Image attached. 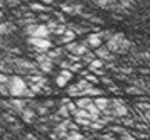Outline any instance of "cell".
Masks as SVG:
<instances>
[{
    "instance_id": "4",
    "label": "cell",
    "mask_w": 150,
    "mask_h": 140,
    "mask_svg": "<svg viewBox=\"0 0 150 140\" xmlns=\"http://www.w3.org/2000/svg\"><path fill=\"white\" fill-rule=\"evenodd\" d=\"M25 34L29 37H51V31L47 29L46 24H29L25 26Z\"/></svg>"
},
{
    "instance_id": "20",
    "label": "cell",
    "mask_w": 150,
    "mask_h": 140,
    "mask_svg": "<svg viewBox=\"0 0 150 140\" xmlns=\"http://www.w3.org/2000/svg\"><path fill=\"white\" fill-rule=\"evenodd\" d=\"M86 110H88L89 118H91V120H98V118H100V115H101V112H100V110H98V108L93 105V101H91L88 107H86Z\"/></svg>"
},
{
    "instance_id": "22",
    "label": "cell",
    "mask_w": 150,
    "mask_h": 140,
    "mask_svg": "<svg viewBox=\"0 0 150 140\" xmlns=\"http://www.w3.org/2000/svg\"><path fill=\"white\" fill-rule=\"evenodd\" d=\"M88 68H89V71H95V69H100V68H105V61L103 59H100V58H93V61L88 64Z\"/></svg>"
},
{
    "instance_id": "36",
    "label": "cell",
    "mask_w": 150,
    "mask_h": 140,
    "mask_svg": "<svg viewBox=\"0 0 150 140\" xmlns=\"http://www.w3.org/2000/svg\"><path fill=\"white\" fill-rule=\"evenodd\" d=\"M64 31H66V24H61V22H59V24L56 26V29L52 31V34H56V36H61Z\"/></svg>"
},
{
    "instance_id": "24",
    "label": "cell",
    "mask_w": 150,
    "mask_h": 140,
    "mask_svg": "<svg viewBox=\"0 0 150 140\" xmlns=\"http://www.w3.org/2000/svg\"><path fill=\"white\" fill-rule=\"evenodd\" d=\"M125 91H127L128 95H137V96H142V95H145V91H143L142 88L135 86V85H130V86H127V88H125Z\"/></svg>"
},
{
    "instance_id": "60",
    "label": "cell",
    "mask_w": 150,
    "mask_h": 140,
    "mask_svg": "<svg viewBox=\"0 0 150 140\" xmlns=\"http://www.w3.org/2000/svg\"><path fill=\"white\" fill-rule=\"evenodd\" d=\"M0 58H2V56H0Z\"/></svg>"
},
{
    "instance_id": "48",
    "label": "cell",
    "mask_w": 150,
    "mask_h": 140,
    "mask_svg": "<svg viewBox=\"0 0 150 140\" xmlns=\"http://www.w3.org/2000/svg\"><path fill=\"white\" fill-rule=\"evenodd\" d=\"M54 103H56V101H52V100L42 101V105H44V107H47V108H52V107H54Z\"/></svg>"
},
{
    "instance_id": "14",
    "label": "cell",
    "mask_w": 150,
    "mask_h": 140,
    "mask_svg": "<svg viewBox=\"0 0 150 140\" xmlns=\"http://www.w3.org/2000/svg\"><path fill=\"white\" fill-rule=\"evenodd\" d=\"M93 105H95L100 112H103V110H106V108H110V98H106L105 95H100V96H95L93 98Z\"/></svg>"
},
{
    "instance_id": "10",
    "label": "cell",
    "mask_w": 150,
    "mask_h": 140,
    "mask_svg": "<svg viewBox=\"0 0 150 140\" xmlns=\"http://www.w3.org/2000/svg\"><path fill=\"white\" fill-rule=\"evenodd\" d=\"M83 42H84L88 47H91V49H96L98 46H101L103 44V39L100 37V34L98 32H88L86 39L83 41Z\"/></svg>"
},
{
    "instance_id": "35",
    "label": "cell",
    "mask_w": 150,
    "mask_h": 140,
    "mask_svg": "<svg viewBox=\"0 0 150 140\" xmlns=\"http://www.w3.org/2000/svg\"><path fill=\"white\" fill-rule=\"evenodd\" d=\"M2 117H4V120L7 122V123H14L15 122V113H12V112H7V113H4Z\"/></svg>"
},
{
    "instance_id": "23",
    "label": "cell",
    "mask_w": 150,
    "mask_h": 140,
    "mask_svg": "<svg viewBox=\"0 0 150 140\" xmlns=\"http://www.w3.org/2000/svg\"><path fill=\"white\" fill-rule=\"evenodd\" d=\"M35 64H37V69H39L41 73H44V74L51 73V71H52V68H54L52 63H35Z\"/></svg>"
},
{
    "instance_id": "43",
    "label": "cell",
    "mask_w": 150,
    "mask_h": 140,
    "mask_svg": "<svg viewBox=\"0 0 150 140\" xmlns=\"http://www.w3.org/2000/svg\"><path fill=\"white\" fill-rule=\"evenodd\" d=\"M37 130H39V132H42V134H47L49 130H51V127H49V125H39V127H37Z\"/></svg>"
},
{
    "instance_id": "17",
    "label": "cell",
    "mask_w": 150,
    "mask_h": 140,
    "mask_svg": "<svg viewBox=\"0 0 150 140\" xmlns=\"http://www.w3.org/2000/svg\"><path fill=\"white\" fill-rule=\"evenodd\" d=\"M47 56L51 58V59L54 61V63H57V61L61 59L62 56H64V49H59V47H56V49H47Z\"/></svg>"
},
{
    "instance_id": "30",
    "label": "cell",
    "mask_w": 150,
    "mask_h": 140,
    "mask_svg": "<svg viewBox=\"0 0 150 140\" xmlns=\"http://www.w3.org/2000/svg\"><path fill=\"white\" fill-rule=\"evenodd\" d=\"M68 83H69V80H68V78H64V76H62L61 73L56 76V85H57L59 88H64L66 85H68Z\"/></svg>"
},
{
    "instance_id": "25",
    "label": "cell",
    "mask_w": 150,
    "mask_h": 140,
    "mask_svg": "<svg viewBox=\"0 0 150 140\" xmlns=\"http://www.w3.org/2000/svg\"><path fill=\"white\" fill-rule=\"evenodd\" d=\"M66 27H69V29L76 34V36H81V34H88L89 32L88 27H83V26H69V24H68Z\"/></svg>"
},
{
    "instance_id": "34",
    "label": "cell",
    "mask_w": 150,
    "mask_h": 140,
    "mask_svg": "<svg viewBox=\"0 0 150 140\" xmlns=\"http://www.w3.org/2000/svg\"><path fill=\"white\" fill-rule=\"evenodd\" d=\"M137 110H140V112H145V110H150V103L147 100L140 101V103H137Z\"/></svg>"
},
{
    "instance_id": "29",
    "label": "cell",
    "mask_w": 150,
    "mask_h": 140,
    "mask_svg": "<svg viewBox=\"0 0 150 140\" xmlns=\"http://www.w3.org/2000/svg\"><path fill=\"white\" fill-rule=\"evenodd\" d=\"M57 115H59L61 118H69V117H71L69 110L64 107V105H61V103H59V108H57Z\"/></svg>"
},
{
    "instance_id": "8",
    "label": "cell",
    "mask_w": 150,
    "mask_h": 140,
    "mask_svg": "<svg viewBox=\"0 0 150 140\" xmlns=\"http://www.w3.org/2000/svg\"><path fill=\"white\" fill-rule=\"evenodd\" d=\"M27 100L29 98H15L12 96V100H7L8 103V112H12V113H21L24 108L27 107Z\"/></svg>"
},
{
    "instance_id": "5",
    "label": "cell",
    "mask_w": 150,
    "mask_h": 140,
    "mask_svg": "<svg viewBox=\"0 0 150 140\" xmlns=\"http://www.w3.org/2000/svg\"><path fill=\"white\" fill-rule=\"evenodd\" d=\"M59 9L62 10V14H68V15H79L83 12V4H78V0L76 2H62Z\"/></svg>"
},
{
    "instance_id": "58",
    "label": "cell",
    "mask_w": 150,
    "mask_h": 140,
    "mask_svg": "<svg viewBox=\"0 0 150 140\" xmlns=\"http://www.w3.org/2000/svg\"><path fill=\"white\" fill-rule=\"evenodd\" d=\"M89 2H95V0H89Z\"/></svg>"
},
{
    "instance_id": "31",
    "label": "cell",
    "mask_w": 150,
    "mask_h": 140,
    "mask_svg": "<svg viewBox=\"0 0 150 140\" xmlns=\"http://www.w3.org/2000/svg\"><path fill=\"white\" fill-rule=\"evenodd\" d=\"M108 130L111 132V134H116V135H120V134H123L125 130H128V128H127V127H123V125H111V127H110Z\"/></svg>"
},
{
    "instance_id": "59",
    "label": "cell",
    "mask_w": 150,
    "mask_h": 140,
    "mask_svg": "<svg viewBox=\"0 0 150 140\" xmlns=\"http://www.w3.org/2000/svg\"><path fill=\"white\" fill-rule=\"evenodd\" d=\"M0 134H2V128H0Z\"/></svg>"
},
{
    "instance_id": "7",
    "label": "cell",
    "mask_w": 150,
    "mask_h": 140,
    "mask_svg": "<svg viewBox=\"0 0 150 140\" xmlns=\"http://www.w3.org/2000/svg\"><path fill=\"white\" fill-rule=\"evenodd\" d=\"M52 132L49 134V137L52 140H61L66 137V134H68V127H66V122H64V118H62L61 122H57L56 125H52V128H51Z\"/></svg>"
},
{
    "instance_id": "15",
    "label": "cell",
    "mask_w": 150,
    "mask_h": 140,
    "mask_svg": "<svg viewBox=\"0 0 150 140\" xmlns=\"http://www.w3.org/2000/svg\"><path fill=\"white\" fill-rule=\"evenodd\" d=\"M14 31H15V24H12V22H0V36L2 37L12 34Z\"/></svg>"
},
{
    "instance_id": "19",
    "label": "cell",
    "mask_w": 150,
    "mask_h": 140,
    "mask_svg": "<svg viewBox=\"0 0 150 140\" xmlns=\"http://www.w3.org/2000/svg\"><path fill=\"white\" fill-rule=\"evenodd\" d=\"M91 101H93V98H89V96H84V95H83V96H78V100L74 101V105H76V108H86Z\"/></svg>"
},
{
    "instance_id": "53",
    "label": "cell",
    "mask_w": 150,
    "mask_h": 140,
    "mask_svg": "<svg viewBox=\"0 0 150 140\" xmlns=\"http://www.w3.org/2000/svg\"><path fill=\"white\" fill-rule=\"evenodd\" d=\"M125 2H128V4H132V5H133V4H137V2H138V0H125Z\"/></svg>"
},
{
    "instance_id": "44",
    "label": "cell",
    "mask_w": 150,
    "mask_h": 140,
    "mask_svg": "<svg viewBox=\"0 0 150 140\" xmlns=\"http://www.w3.org/2000/svg\"><path fill=\"white\" fill-rule=\"evenodd\" d=\"M54 19H57L61 24H64V22H66V20H64V14H61V12H56L54 14Z\"/></svg>"
},
{
    "instance_id": "57",
    "label": "cell",
    "mask_w": 150,
    "mask_h": 140,
    "mask_svg": "<svg viewBox=\"0 0 150 140\" xmlns=\"http://www.w3.org/2000/svg\"><path fill=\"white\" fill-rule=\"evenodd\" d=\"M0 20H2V12H0Z\"/></svg>"
},
{
    "instance_id": "26",
    "label": "cell",
    "mask_w": 150,
    "mask_h": 140,
    "mask_svg": "<svg viewBox=\"0 0 150 140\" xmlns=\"http://www.w3.org/2000/svg\"><path fill=\"white\" fill-rule=\"evenodd\" d=\"M64 140H84V135L78 130V132H68Z\"/></svg>"
},
{
    "instance_id": "41",
    "label": "cell",
    "mask_w": 150,
    "mask_h": 140,
    "mask_svg": "<svg viewBox=\"0 0 150 140\" xmlns=\"http://www.w3.org/2000/svg\"><path fill=\"white\" fill-rule=\"evenodd\" d=\"M0 96H8V86L7 85H0Z\"/></svg>"
},
{
    "instance_id": "3",
    "label": "cell",
    "mask_w": 150,
    "mask_h": 140,
    "mask_svg": "<svg viewBox=\"0 0 150 140\" xmlns=\"http://www.w3.org/2000/svg\"><path fill=\"white\" fill-rule=\"evenodd\" d=\"M27 42L34 53H47V49L52 47V41L49 37H29Z\"/></svg>"
},
{
    "instance_id": "16",
    "label": "cell",
    "mask_w": 150,
    "mask_h": 140,
    "mask_svg": "<svg viewBox=\"0 0 150 140\" xmlns=\"http://www.w3.org/2000/svg\"><path fill=\"white\" fill-rule=\"evenodd\" d=\"M74 39H76V34L73 32L69 27H66V31L59 36V39H57V41H59L61 44H66V42H71V41H74Z\"/></svg>"
},
{
    "instance_id": "33",
    "label": "cell",
    "mask_w": 150,
    "mask_h": 140,
    "mask_svg": "<svg viewBox=\"0 0 150 140\" xmlns=\"http://www.w3.org/2000/svg\"><path fill=\"white\" fill-rule=\"evenodd\" d=\"M83 76H84V80H86V81H89L91 85H96V83L100 81V80H98V78H96V76H95L93 73H84Z\"/></svg>"
},
{
    "instance_id": "21",
    "label": "cell",
    "mask_w": 150,
    "mask_h": 140,
    "mask_svg": "<svg viewBox=\"0 0 150 140\" xmlns=\"http://www.w3.org/2000/svg\"><path fill=\"white\" fill-rule=\"evenodd\" d=\"M130 49H132V42H130L127 37L118 44V54H125V53H128Z\"/></svg>"
},
{
    "instance_id": "54",
    "label": "cell",
    "mask_w": 150,
    "mask_h": 140,
    "mask_svg": "<svg viewBox=\"0 0 150 140\" xmlns=\"http://www.w3.org/2000/svg\"><path fill=\"white\" fill-rule=\"evenodd\" d=\"M5 5V2H4V0H0V7H4Z\"/></svg>"
},
{
    "instance_id": "9",
    "label": "cell",
    "mask_w": 150,
    "mask_h": 140,
    "mask_svg": "<svg viewBox=\"0 0 150 140\" xmlns=\"http://www.w3.org/2000/svg\"><path fill=\"white\" fill-rule=\"evenodd\" d=\"M95 56L96 58H100V59H103L105 63H110V61H115V54L110 53L108 49H106V46H98L95 49Z\"/></svg>"
},
{
    "instance_id": "55",
    "label": "cell",
    "mask_w": 150,
    "mask_h": 140,
    "mask_svg": "<svg viewBox=\"0 0 150 140\" xmlns=\"http://www.w3.org/2000/svg\"><path fill=\"white\" fill-rule=\"evenodd\" d=\"M64 2H76V0H64Z\"/></svg>"
},
{
    "instance_id": "50",
    "label": "cell",
    "mask_w": 150,
    "mask_h": 140,
    "mask_svg": "<svg viewBox=\"0 0 150 140\" xmlns=\"http://www.w3.org/2000/svg\"><path fill=\"white\" fill-rule=\"evenodd\" d=\"M39 19H41V20H44V22H47V20H49V19H51V17H49V15H46V14L42 12V14H41V15H39Z\"/></svg>"
},
{
    "instance_id": "13",
    "label": "cell",
    "mask_w": 150,
    "mask_h": 140,
    "mask_svg": "<svg viewBox=\"0 0 150 140\" xmlns=\"http://www.w3.org/2000/svg\"><path fill=\"white\" fill-rule=\"evenodd\" d=\"M19 115H21V118H22V122H24V123H34L35 117H37V113H35L32 108H29V107H25Z\"/></svg>"
},
{
    "instance_id": "51",
    "label": "cell",
    "mask_w": 150,
    "mask_h": 140,
    "mask_svg": "<svg viewBox=\"0 0 150 140\" xmlns=\"http://www.w3.org/2000/svg\"><path fill=\"white\" fill-rule=\"evenodd\" d=\"M142 58H143V59H149V58H150V54L147 53V51H145V53H142Z\"/></svg>"
},
{
    "instance_id": "1",
    "label": "cell",
    "mask_w": 150,
    "mask_h": 140,
    "mask_svg": "<svg viewBox=\"0 0 150 140\" xmlns=\"http://www.w3.org/2000/svg\"><path fill=\"white\" fill-rule=\"evenodd\" d=\"M8 86V96H15V98H34L35 95L30 91L27 81L21 78V76H10L7 81Z\"/></svg>"
},
{
    "instance_id": "6",
    "label": "cell",
    "mask_w": 150,
    "mask_h": 140,
    "mask_svg": "<svg viewBox=\"0 0 150 140\" xmlns=\"http://www.w3.org/2000/svg\"><path fill=\"white\" fill-rule=\"evenodd\" d=\"M125 39V34L123 32H115L111 34L108 39H106V49H108L110 53L113 54H118V44Z\"/></svg>"
},
{
    "instance_id": "47",
    "label": "cell",
    "mask_w": 150,
    "mask_h": 140,
    "mask_svg": "<svg viewBox=\"0 0 150 140\" xmlns=\"http://www.w3.org/2000/svg\"><path fill=\"white\" fill-rule=\"evenodd\" d=\"M21 140H39V139H37V137H35L34 134H27L25 137H22Z\"/></svg>"
},
{
    "instance_id": "38",
    "label": "cell",
    "mask_w": 150,
    "mask_h": 140,
    "mask_svg": "<svg viewBox=\"0 0 150 140\" xmlns=\"http://www.w3.org/2000/svg\"><path fill=\"white\" fill-rule=\"evenodd\" d=\"M120 139H122V140H137L135 137L132 135V132H130V130H125L123 134H120Z\"/></svg>"
},
{
    "instance_id": "52",
    "label": "cell",
    "mask_w": 150,
    "mask_h": 140,
    "mask_svg": "<svg viewBox=\"0 0 150 140\" xmlns=\"http://www.w3.org/2000/svg\"><path fill=\"white\" fill-rule=\"evenodd\" d=\"M41 2H42V4H46V5H51L54 0H41Z\"/></svg>"
},
{
    "instance_id": "28",
    "label": "cell",
    "mask_w": 150,
    "mask_h": 140,
    "mask_svg": "<svg viewBox=\"0 0 150 140\" xmlns=\"http://www.w3.org/2000/svg\"><path fill=\"white\" fill-rule=\"evenodd\" d=\"M66 91H68L69 96H76V98H78V96H81V90H79V86H78V85H71Z\"/></svg>"
},
{
    "instance_id": "39",
    "label": "cell",
    "mask_w": 150,
    "mask_h": 140,
    "mask_svg": "<svg viewBox=\"0 0 150 140\" xmlns=\"http://www.w3.org/2000/svg\"><path fill=\"white\" fill-rule=\"evenodd\" d=\"M76 85L79 86V90H86V88H89V86H91V83H89V81H86L84 78H81V80L78 81Z\"/></svg>"
},
{
    "instance_id": "37",
    "label": "cell",
    "mask_w": 150,
    "mask_h": 140,
    "mask_svg": "<svg viewBox=\"0 0 150 140\" xmlns=\"http://www.w3.org/2000/svg\"><path fill=\"white\" fill-rule=\"evenodd\" d=\"M29 88H30V91H32L34 95L42 93V86H41V85H35V83H29Z\"/></svg>"
},
{
    "instance_id": "27",
    "label": "cell",
    "mask_w": 150,
    "mask_h": 140,
    "mask_svg": "<svg viewBox=\"0 0 150 140\" xmlns=\"http://www.w3.org/2000/svg\"><path fill=\"white\" fill-rule=\"evenodd\" d=\"M113 2H115V0H95L93 4H95V5H98L100 9H106V10H108L110 7L113 5Z\"/></svg>"
},
{
    "instance_id": "2",
    "label": "cell",
    "mask_w": 150,
    "mask_h": 140,
    "mask_svg": "<svg viewBox=\"0 0 150 140\" xmlns=\"http://www.w3.org/2000/svg\"><path fill=\"white\" fill-rule=\"evenodd\" d=\"M8 59L12 63V69H14V74H30L39 71L37 69V64L32 63V61L25 59V58H21V56H8Z\"/></svg>"
},
{
    "instance_id": "56",
    "label": "cell",
    "mask_w": 150,
    "mask_h": 140,
    "mask_svg": "<svg viewBox=\"0 0 150 140\" xmlns=\"http://www.w3.org/2000/svg\"><path fill=\"white\" fill-rule=\"evenodd\" d=\"M21 2H32V0H21Z\"/></svg>"
},
{
    "instance_id": "45",
    "label": "cell",
    "mask_w": 150,
    "mask_h": 140,
    "mask_svg": "<svg viewBox=\"0 0 150 140\" xmlns=\"http://www.w3.org/2000/svg\"><path fill=\"white\" fill-rule=\"evenodd\" d=\"M88 20H91L93 24H103V19H101V17H95V15H91Z\"/></svg>"
},
{
    "instance_id": "32",
    "label": "cell",
    "mask_w": 150,
    "mask_h": 140,
    "mask_svg": "<svg viewBox=\"0 0 150 140\" xmlns=\"http://www.w3.org/2000/svg\"><path fill=\"white\" fill-rule=\"evenodd\" d=\"M32 22H35L34 17H25V19H19V20H17V24H19V26H22V27L29 26V24H32Z\"/></svg>"
},
{
    "instance_id": "40",
    "label": "cell",
    "mask_w": 150,
    "mask_h": 140,
    "mask_svg": "<svg viewBox=\"0 0 150 140\" xmlns=\"http://www.w3.org/2000/svg\"><path fill=\"white\" fill-rule=\"evenodd\" d=\"M8 78H10V74H7V73H2V71H0V85H7Z\"/></svg>"
},
{
    "instance_id": "18",
    "label": "cell",
    "mask_w": 150,
    "mask_h": 140,
    "mask_svg": "<svg viewBox=\"0 0 150 140\" xmlns=\"http://www.w3.org/2000/svg\"><path fill=\"white\" fill-rule=\"evenodd\" d=\"M29 9L32 12H51L49 5H46V4H35V2H30L29 4Z\"/></svg>"
},
{
    "instance_id": "11",
    "label": "cell",
    "mask_w": 150,
    "mask_h": 140,
    "mask_svg": "<svg viewBox=\"0 0 150 140\" xmlns=\"http://www.w3.org/2000/svg\"><path fill=\"white\" fill-rule=\"evenodd\" d=\"M27 81H29V83H35V85H41V86L47 85V78H46V76H44V73H41V71H35V73L27 74Z\"/></svg>"
},
{
    "instance_id": "12",
    "label": "cell",
    "mask_w": 150,
    "mask_h": 140,
    "mask_svg": "<svg viewBox=\"0 0 150 140\" xmlns=\"http://www.w3.org/2000/svg\"><path fill=\"white\" fill-rule=\"evenodd\" d=\"M111 108V112H113V115H115L116 118H122V117H127V115H130V108L125 105V101L123 103H118V105H113Z\"/></svg>"
},
{
    "instance_id": "49",
    "label": "cell",
    "mask_w": 150,
    "mask_h": 140,
    "mask_svg": "<svg viewBox=\"0 0 150 140\" xmlns=\"http://www.w3.org/2000/svg\"><path fill=\"white\" fill-rule=\"evenodd\" d=\"M5 4H8V5H19L21 4V0H4Z\"/></svg>"
},
{
    "instance_id": "46",
    "label": "cell",
    "mask_w": 150,
    "mask_h": 140,
    "mask_svg": "<svg viewBox=\"0 0 150 140\" xmlns=\"http://www.w3.org/2000/svg\"><path fill=\"white\" fill-rule=\"evenodd\" d=\"M7 47H8V44H7V42H5V39H4V37L0 36V49H4V51H5Z\"/></svg>"
},
{
    "instance_id": "42",
    "label": "cell",
    "mask_w": 150,
    "mask_h": 140,
    "mask_svg": "<svg viewBox=\"0 0 150 140\" xmlns=\"http://www.w3.org/2000/svg\"><path fill=\"white\" fill-rule=\"evenodd\" d=\"M115 137H113V134L110 132V134H103V135H100L98 137V140H113Z\"/></svg>"
}]
</instances>
